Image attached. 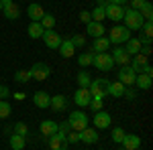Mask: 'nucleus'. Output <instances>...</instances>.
<instances>
[{
    "label": "nucleus",
    "mask_w": 153,
    "mask_h": 150,
    "mask_svg": "<svg viewBox=\"0 0 153 150\" xmlns=\"http://www.w3.org/2000/svg\"><path fill=\"white\" fill-rule=\"evenodd\" d=\"M108 85H110V81L104 79V77H98V79H92L90 81V93H92V97L96 100H104L108 97Z\"/></svg>",
    "instance_id": "obj_1"
},
{
    "label": "nucleus",
    "mask_w": 153,
    "mask_h": 150,
    "mask_svg": "<svg viewBox=\"0 0 153 150\" xmlns=\"http://www.w3.org/2000/svg\"><path fill=\"white\" fill-rule=\"evenodd\" d=\"M125 24H127V29L129 31H141L143 23H145V18L141 16V12L139 10H133V8H125Z\"/></svg>",
    "instance_id": "obj_2"
},
{
    "label": "nucleus",
    "mask_w": 153,
    "mask_h": 150,
    "mask_svg": "<svg viewBox=\"0 0 153 150\" xmlns=\"http://www.w3.org/2000/svg\"><path fill=\"white\" fill-rule=\"evenodd\" d=\"M129 39H131V31L127 29V26H112L110 33H108V41H110V45L120 47L123 43H127Z\"/></svg>",
    "instance_id": "obj_3"
},
{
    "label": "nucleus",
    "mask_w": 153,
    "mask_h": 150,
    "mask_svg": "<svg viewBox=\"0 0 153 150\" xmlns=\"http://www.w3.org/2000/svg\"><path fill=\"white\" fill-rule=\"evenodd\" d=\"M92 65L100 71H110L114 67V61H112V55L106 51V53H94L92 55Z\"/></svg>",
    "instance_id": "obj_4"
},
{
    "label": "nucleus",
    "mask_w": 153,
    "mask_h": 150,
    "mask_svg": "<svg viewBox=\"0 0 153 150\" xmlns=\"http://www.w3.org/2000/svg\"><path fill=\"white\" fill-rule=\"evenodd\" d=\"M68 124H70V128L74 130V132H82L84 128L88 126V116L84 114V112H80V110H76V112L70 114Z\"/></svg>",
    "instance_id": "obj_5"
},
{
    "label": "nucleus",
    "mask_w": 153,
    "mask_h": 150,
    "mask_svg": "<svg viewBox=\"0 0 153 150\" xmlns=\"http://www.w3.org/2000/svg\"><path fill=\"white\" fill-rule=\"evenodd\" d=\"M29 71H31V77H33L35 81H45L49 75H51V67H49L47 63H43V61L35 63Z\"/></svg>",
    "instance_id": "obj_6"
},
{
    "label": "nucleus",
    "mask_w": 153,
    "mask_h": 150,
    "mask_svg": "<svg viewBox=\"0 0 153 150\" xmlns=\"http://www.w3.org/2000/svg\"><path fill=\"white\" fill-rule=\"evenodd\" d=\"M104 14H106V18H110L112 23H120L123 16H125V6H120V4H108L104 8Z\"/></svg>",
    "instance_id": "obj_7"
},
{
    "label": "nucleus",
    "mask_w": 153,
    "mask_h": 150,
    "mask_svg": "<svg viewBox=\"0 0 153 150\" xmlns=\"http://www.w3.org/2000/svg\"><path fill=\"white\" fill-rule=\"evenodd\" d=\"M74 102L76 105H80V108H88L90 102H92V93L88 87H78V91L74 93Z\"/></svg>",
    "instance_id": "obj_8"
},
{
    "label": "nucleus",
    "mask_w": 153,
    "mask_h": 150,
    "mask_svg": "<svg viewBox=\"0 0 153 150\" xmlns=\"http://www.w3.org/2000/svg\"><path fill=\"white\" fill-rule=\"evenodd\" d=\"M47 144H49V148H51V150H65V146H68V138H65V134L55 132V134L49 136Z\"/></svg>",
    "instance_id": "obj_9"
},
{
    "label": "nucleus",
    "mask_w": 153,
    "mask_h": 150,
    "mask_svg": "<svg viewBox=\"0 0 153 150\" xmlns=\"http://www.w3.org/2000/svg\"><path fill=\"white\" fill-rule=\"evenodd\" d=\"M43 43L49 47V49H59V45H61V35L59 33H55L53 29L51 31H43Z\"/></svg>",
    "instance_id": "obj_10"
},
{
    "label": "nucleus",
    "mask_w": 153,
    "mask_h": 150,
    "mask_svg": "<svg viewBox=\"0 0 153 150\" xmlns=\"http://www.w3.org/2000/svg\"><path fill=\"white\" fill-rule=\"evenodd\" d=\"M135 77H137V73L133 71L131 65H123L120 71H118V81H120L123 85H133V83H135Z\"/></svg>",
    "instance_id": "obj_11"
},
{
    "label": "nucleus",
    "mask_w": 153,
    "mask_h": 150,
    "mask_svg": "<svg viewBox=\"0 0 153 150\" xmlns=\"http://www.w3.org/2000/svg\"><path fill=\"white\" fill-rule=\"evenodd\" d=\"M98 130L96 128H90V126H86L80 132V142H84V144H96L98 142Z\"/></svg>",
    "instance_id": "obj_12"
},
{
    "label": "nucleus",
    "mask_w": 153,
    "mask_h": 150,
    "mask_svg": "<svg viewBox=\"0 0 153 150\" xmlns=\"http://www.w3.org/2000/svg\"><path fill=\"white\" fill-rule=\"evenodd\" d=\"M106 29L102 26V23H96V20H90L86 23V35L92 37V39H98V37H104Z\"/></svg>",
    "instance_id": "obj_13"
},
{
    "label": "nucleus",
    "mask_w": 153,
    "mask_h": 150,
    "mask_svg": "<svg viewBox=\"0 0 153 150\" xmlns=\"http://www.w3.org/2000/svg\"><path fill=\"white\" fill-rule=\"evenodd\" d=\"M110 122H112V118H110V114L108 112H96L94 114V128L96 130H104V128L110 126Z\"/></svg>",
    "instance_id": "obj_14"
},
{
    "label": "nucleus",
    "mask_w": 153,
    "mask_h": 150,
    "mask_svg": "<svg viewBox=\"0 0 153 150\" xmlns=\"http://www.w3.org/2000/svg\"><path fill=\"white\" fill-rule=\"evenodd\" d=\"M110 55H112L114 65H120V67H123V65H129V61H131V55L125 51V49H123V47H117Z\"/></svg>",
    "instance_id": "obj_15"
},
{
    "label": "nucleus",
    "mask_w": 153,
    "mask_h": 150,
    "mask_svg": "<svg viewBox=\"0 0 153 150\" xmlns=\"http://www.w3.org/2000/svg\"><path fill=\"white\" fill-rule=\"evenodd\" d=\"M139 146H141V138L137 134H125V138H123L125 150H139Z\"/></svg>",
    "instance_id": "obj_16"
},
{
    "label": "nucleus",
    "mask_w": 153,
    "mask_h": 150,
    "mask_svg": "<svg viewBox=\"0 0 153 150\" xmlns=\"http://www.w3.org/2000/svg\"><path fill=\"white\" fill-rule=\"evenodd\" d=\"M65 105H68V100H65V95H53L51 100H49V108L55 112V114H59V112H63L65 110Z\"/></svg>",
    "instance_id": "obj_17"
},
{
    "label": "nucleus",
    "mask_w": 153,
    "mask_h": 150,
    "mask_svg": "<svg viewBox=\"0 0 153 150\" xmlns=\"http://www.w3.org/2000/svg\"><path fill=\"white\" fill-rule=\"evenodd\" d=\"M2 12H4V16H6L8 20H16V18L21 16V8H19V4H14V2L4 4V6H2Z\"/></svg>",
    "instance_id": "obj_18"
},
{
    "label": "nucleus",
    "mask_w": 153,
    "mask_h": 150,
    "mask_svg": "<svg viewBox=\"0 0 153 150\" xmlns=\"http://www.w3.org/2000/svg\"><path fill=\"white\" fill-rule=\"evenodd\" d=\"M27 14H29V18H31V23L35 20V23H39L41 18H43V6L41 4H37V2H33V4H29V8H27Z\"/></svg>",
    "instance_id": "obj_19"
},
{
    "label": "nucleus",
    "mask_w": 153,
    "mask_h": 150,
    "mask_svg": "<svg viewBox=\"0 0 153 150\" xmlns=\"http://www.w3.org/2000/svg\"><path fill=\"white\" fill-rule=\"evenodd\" d=\"M57 51H59V55H61V57H65V59H70V57L76 55V47L71 45L70 39H61V45H59Z\"/></svg>",
    "instance_id": "obj_20"
},
{
    "label": "nucleus",
    "mask_w": 153,
    "mask_h": 150,
    "mask_svg": "<svg viewBox=\"0 0 153 150\" xmlns=\"http://www.w3.org/2000/svg\"><path fill=\"white\" fill-rule=\"evenodd\" d=\"M39 132H41L45 138H49L51 134L57 132V122H53V120H43L41 126H39Z\"/></svg>",
    "instance_id": "obj_21"
},
{
    "label": "nucleus",
    "mask_w": 153,
    "mask_h": 150,
    "mask_svg": "<svg viewBox=\"0 0 153 150\" xmlns=\"http://www.w3.org/2000/svg\"><path fill=\"white\" fill-rule=\"evenodd\" d=\"M133 85H137L141 91H147V89H151L153 85V79L149 75H143V73H137V77H135V83Z\"/></svg>",
    "instance_id": "obj_22"
},
{
    "label": "nucleus",
    "mask_w": 153,
    "mask_h": 150,
    "mask_svg": "<svg viewBox=\"0 0 153 150\" xmlns=\"http://www.w3.org/2000/svg\"><path fill=\"white\" fill-rule=\"evenodd\" d=\"M108 47H110V41L106 37H98V39H94V43H92V51L90 53H106Z\"/></svg>",
    "instance_id": "obj_23"
},
{
    "label": "nucleus",
    "mask_w": 153,
    "mask_h": 150,
    "mask_svg": "<svg viewBox=\"0 0 153 150\" xmlns=\"http://www.w3.org/2000/svg\"><path fill=\"white\" fill-rule=\"evenodd\" d=\"M125 89H127V85H123L120 81H110V85H108V95H112V97H123V95H125Z\"/></svg>",
    "instance_id": "obj_24"
},
{
    "label": "nucleus",
    "mask_w": 153,
    "mask_h": 150,
    "mask_svg": "<svg viewBox=\"0 0 153 150\" xmlns=\"http://www.w3.org/2000/svg\"><path fill=\"white\" fill-rule=\"evenodd\" d=\"M49 100H51V95L45 91H35V95H33V104L37 108H49Z\"/></svg>",
    "instance_id": "obj_25"
},
{
    "label": "nucleus",
    "mask_w": 153,
    "mask_h": 150,
    "mask_svg": "<svg viewBox=\"0 0 153 150\" xmlns=\"http://www.w3.org/2000/svg\"><path fill=\"white\" fill-rule=\"evenodd\" d=\"M131 61H133V63H131L133 71H135V73H139V71L143 69V65H147V63H149V57H145V55H141V53H137V55H133Z\"/></svg>",
    "instance_id": "obj_26"
},
{
    "label": "nucleus",
    "mask_w": 153,
    "mask_h": 150,
    "mask_svg": "<svg viewBox=\"0 0 153 150\" xmlns=\"http://www.w3.org/2000/svg\"><path fill=\"white\" fill-rule=\"evenodd\" d=\"M43 31H45V29L41 26V23H35V20L27 26V35L31 37V39H41V37H43Z\"/></svg>",
    "instance_id": "obj_27"
},
{
    "label": "nucleus",
    "mask_w": 153,
    "mask_h": 150,
    "mask_svg": "<svg viewBox=\"0 0 153 150\" xmlns=\"http://www.w3.org/2000/svg\"><path fill=\"white\" fill-rule=\"evenodd\" d=\"M123 49H125L131 57H133V55H137V53L141 51V43H139V39H129V41L125 43V47H123Z\"/></svg>",
    "instance_id": "obj_28"
},
{
    "label": "nucleus",
    "mask_w": 153,
    "mask_h": 150,
    "mask_svg": "<svg viewBox=\"0 0 153 150\" xmlns=\"http://www.w3.org/2000/svg\"><path fill=\"white\" fill-rule=\"evenodd\" d=\"M27 144V136H19V134H12L10 136V148L12 150H23Z\"/></svg>",
    "instance_id": "obj_29"
},
{
    "label": "nucleus",
    "mask_w": 153,
    "mask_h": 150,
    "mask_svg": "<svg viewBox=\"0 0 153 150\" xmlns=\"http://www.w3.org/2000/svg\"><path fill=\"white\" fill-rule=\"evenodd\" d=\"M39 23H41V26H43L45 31H51V29L55 26V14H51V12H45V14H43V18H41Z\"/></svg>",
    "instance_id": "obj_30"
},
{
    "label": "nucleus",
    "mask_w": 153,
    "mask_h": 150,
    "mask_svg": "<svg viewBox=\"0 0 153 150\" xmlns=\"http://www.w3.org/2000/svg\"><path fill=\"white\" fill-rule=\"evenodd\" d=\"M76 81H78V85H80V87H90L92 77H90V73H88V71H80V73L76 75Z\"/></svg>",
    "instance_id": "obj_31"
},
{
    "label": "nucleus",
    "mask_w": 153,
    "mask_h": 150,
    "mask_svg": "<svg viewBox=\"0 0 153 150\" xmlns=\"http://www.w3.org/2000/svg\"><path fill=\"white\" fill-rule=\"evenodd\" d=\"M139 12H141V16L145 18V20H153V4H151V2L145 0V4L139 8Z\"/></svg>",
    "instance_id": "obj_32"
},
{
    "label": "nucleus",
    "mask_w": 153,
    "mask_h": 150,
    "mask_svg": "<svg viewBox=\"0 0 153 150\" xmlns=\"http://www.w3.org/2000/svg\"><path fill=\"white\" fill-rule=\"evenodd\" d=\"M33 79V77H31V71L27 69H21V71H16V73H14V81H16V83H27V81H31Z\"/></svg>",
    "instance_id": "obj_33"
},
{
    "label": "nucleus",
    "mask_w": 153,
    "mask_h": 150,
    "mask_svg": "<svg viewBox=\"0 0 153 150\" xmlns=\"http://www.w3.org/2000/svg\"><path fill=\"white\" fill-rule=\"evenodd\" d=\"M10 114H12V108H10V104H8L6 100H0V120L8 118Z\"/></svg>",
    "instance_id": "obj_34"
},
{
    "label": "nucleus",
    "mask_w": 153,
    "mask_h": 150,
    "mask_svg": "<svg viewBox=\"0 0 153 150\" xmlns=\"http://www.w3.org/2000/svg\"><path fill=\"white\" fill-rule=\"evenodd\" d=\"M90 16H92V20H96V23H102V20L106 18L104 8H102V6H96V8H92V12H90Z\"/></svg>",
    "instance_id": "obj_35"
},
{
    "label": "nucleus",
    "mask_w": 153,
    "mask_h": 150,
    "mask_svg": "<svg viewBox=\"0 0 153 150\" xmlns=\"http://www.w3.org/2000/svg\"><path fill=\"white\" fill-rule=\"evenodd\" d=\"M141 31H143V37L145 39H151L153 37V20H145L141 26Z\"/></svg>",
    "instance_id": "obj_36"
},
{
    "label": "nucleus",
    "mask_w": 153,
    "mask_h": 150,
    "mask_svg": "<svg viewBox=\"0 0 153 150\" xmlns=\"http://www.w3.org/2000/svg\"><path fill=\"white\" fill-rule=\"evenodd\" d=\"M123 138H125V130L123 128H112V142H117V144H123Z\"/></svg>",
    "instance_id": "obj_37"
},
{
    "label": "nucleus",
    "mask_w": 153,
    "mask_h": 150,
    "mask_svg": "<svg viewBox=\"0 0 153 150\" xmlns=\"http://www.w3.org/2000/svg\"><path fill=\"white\" fill-rule=\"evenodd\" d=\"M92 55H94V53H82V55L78 57V63H80L82 67H88V65H92Z\"/></svg>",
    "instance_id": "obj_38"
},
{
    "label": "nucleus",
    "mask_w": 153,
    "mask_h": 150,
    "mask_svg": "<svg viewBox=\"0 0 153 150\" xmlns=\"http://www.w3.org/2000/svg\"><path fill=\"white\" fill-rule=\"evenodd\" d=\"M70 41H71V45H74V47H84V45H86V37L78 35V33H76V35H71Z\"/></svg>",
    "instance_id": "obj_39"
},
{
    "label": "nucleus",
    "mask_w": 153,
    "mask_h": 150,
    "mask_svg": "<svg viewBox=\"0 0 153 150\" xmlns=\"http://www.w3.org/2000/svg\"><path fill=\"white\" fill-rule=\"evenodd\" d=\"M14 134H19V136H27V134H29V126H27L25 122L14 124Z\"/></svg>",
    "instance_id": "obj_40"
},
{
    "label": "nucleus",
    "mask_w": 153,
    "mask_h": 150,
    "mask_svg": "<svg viewBox=\"0 0 153 150\" xmlns=\"http://www.w3.org/2000/svg\"><path fill=\"white\" fill-rule=\"evenodd\" d=\"M65 138H68V144H76V142H80V132H68L65 134Z\"/></svg>",
    "instance_id": "obj_41"
},
{
    "label": "nucleus",
    "mask_w": 153,
    "mask_h": 150,
    "mask_svg": "<svg viewBox=\"0 0 153 150\" xmlns=\"http://www.w3.org/2000/svg\"><path fill=\"white\" fill-rule=\"evenodd\" d=\"M57 132H61V134H68V132H71V128L68 122H59L57 124Z\"/></svg>",
    "instance_id": "obj_42"
},
{
    "label": "nucleus",
    "mask_w": 153,
    "mask_h": 150,
    "mask_svg": "<svg viewBox=\"0 0 153 150\" xmlns=\"http://www.w3.org/2000/svg\"><path fill=\"white\" fill-rule=\"evenodd\" d=\"M90 105H92V110H94V112H100V110H102V100H96V97H92Z\"/></svg>",
    "instance_id": "obj_43"
},
{
    "label": "nucleus",
    "mask_w": 153,
    "mask_h": 150,
    "mask_svg": "<svg viewBox=\"0 0 153 150\" xmlns=\"http://www.w3.org/2000/svg\"><path fill=\"white\" fill-rule=\"evenodd\" d=\"M80 20H82L84 24L90 23V20H92V16H90V10H82V12H80Z\"/></svg>",
    "instance_id": "obj_44"
},
{
    "label": "nucleus",
    "mask_w": 153,
    "mask_h": 150,
    "mask_svg": "<svg viewBox=\"0 0 153 150\" xmlns=\"http://www.w3.org/2000/svg\"><path fill=\"white\" fill-rule=\"evenodd\" d=\"M129 2H131V8L133 10H139L143 4H145V0H129Z\"/></svg>",
    "instance_id": "obj_45"
},
{
    "label": "nucleus",
    "mask_w": 153,
    "mask_h": 150,
    "mask_svg": "<svg viewBox=\"0 0 153 150\" xmlns=\"http://www.w3.org/2000/svg\"><path fill=\"white\" fill-rule=\"evenodd\" d=\"M8 95H10V89L6 85H0V100H6Z\"/></svg>",
    "instance_id": "obj_46"
},
{
    "label": "nucleus",
    "mask_w": 153,
    "mask_h": 150,
    "mask_svg": "<svg viewBox=\"0 0 153 150\" xmlns=\"http://www.w3.org/2000/svg\"><path fill=\"white\" fill-rule=\"evenodd\" d=\"M139 73H143V75H149V77H151V75H153V67L147 63V65H143V69L139 71Z\"/></svg>",
    "instance_id": "obj_47"
},
{
    "label": "nucleus",
    "mask_w": 153,
    "mask_h": 150,
    "mask_svg": "<svg viewBox=\"0 0 153 150\" xmlns=\"http://www.w3.org/2000/svg\"><path fill=\"white\" fill-rule=\"evenodd\" d=\"M141 55H145V57H149L151 55V45H141V51H139Z\"/></svg>",
    "instance_id": "obj_48"
},
{
    "label": "nucleus",
    "mask_w": 153,
    "mask_h": 150,
    "mask_svg": "<svg viewBox=\"0 0 153 150\" xmlns=\"http://www.w3.org/2000/svg\"><path fill=\"white\" fill-rule=\"evenodd\" d=\"M108 2H110V4H120V6H125L129 0H108Z\"/></svg>",
    "instance_id": "obj_49"
},
{
    "label": "nucleus",
    "mask_w": 153,
    "mask_h": 150,
    "mask_svg": "<svg viewBox=\"0 0 153 150\" xmlns=\"http://www.w3.org/2000/svg\"><path fill=\"white\" fill-rule=\"evenodd\" d=\"M125 95H127L129 100H135V91H133V89H125Z\"/></svg>",
    "instance_id": "obj_50"
},
{
    "label": "nucleus",
    "mask_w": 153,
    "mask_h": 150,
    "mask_svg": "<svg viewBox=\"0 0 153 150\" xmlns=\"http://www.w3.org/2000/svg\"><path fill=\"white\" fill-rule=\"evenodd\" d=\"M108 4H110V2H108V0H98V6H102V8H106V6H108Z\"/></svg>",
    "instance_id": "obj_51"
},
{
    "label": "nucleus",
    "mask_w": 153,
    "mask_h": 150,
    "mask_svg": "<svg viewBox=\"0 0 153 150\" xmlns=\"http://www.w3.org/2000/svg\"><path fill=\"white\" fill-rule=\"evenodd\" d=\"M14 100H19V102H21V100H25V93H21V91L14 93Z\"/></svg>",
    "instance_id": "obj_52"
},
{
    "label": "nucleus",
    "mask_w": 153,
    "mask_h": 150,
    "mask_svg": "<svg viewBox=\"0 0 153 150\" xmlns=\"http://www.w3.org/2000/svg\"><path fill=\"white\" fill-rule=\"evenodd\" d=\"M0 2H2V4H8V2H12V0H0Z\"/></svg>",
    "instance_id": "obj_53"
},
{
    "label": "nucleus",
    "mask_w": 153,
    "mask_h": 150,
    "mask_svg": "<svg viewBox=\"0 0 153 150\" xmlns=\"http://www.w3.org/2000/svg\"><path fill=\"white\" fill-rule=\"evenodd\" d=\"M2 6H4V4H2V2H0V12H2Z\"/></svg>",
    "instance_id": "obj_54"
},
{
    "label": "nucleus",
    "mask_w": 153,
    "mask_h": 150,
    "mask_svg": "<svg viewBox=\"0 0 153 150\" xmlns=\"http://www.w3.org/2000/svg\"><path fill=\"white\" fill-rule=\"evenodd\" d=\"M0 85H2V79H0Z\"/></svg>",
    "instance_id": "obj_55"
},
{
    "label": "nucleus",
    "mask_w": 153,
    "mask_h": 150,
    "mask_svg": "<svg viewBox=\"0 0 153 150\" xmlns=\"http://www.w3.org/2000/svg\"><path fill=\"white\" fill-rule=\"evenodd\" d=\"M118 150H125V148H118Z\"/></svg>",
    "instance_id": "obj_56"
}]
</instances>
